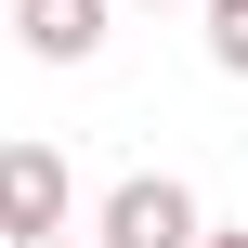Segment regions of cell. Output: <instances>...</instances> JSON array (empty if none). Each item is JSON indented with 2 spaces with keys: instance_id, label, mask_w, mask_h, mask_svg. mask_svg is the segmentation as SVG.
Returning <instances> with one entry per match:
<instances>
[{
  "instance_id": "obj_7",
  "label": "cell",
  "mask_w": 248,
  "mask_h": 248,
  "mask_svg": "<svg viewBox=\"0 0 248 248\" xmlns=\"http://www.w3.org/2000/svg\"><path fill=\"white\" fill-rule=\"evenodd\" d=\"M0 248H13V235H0Z\"/></svg>"
},
{
  "instance_id": "obj_2",
  "label": "cell",
  "mask_w": 248,
  "mask_h": 248,
  "mask_svg": "<svg viewBox=\"0 0 248 248\" xmlns=\"http://www.w3.org/2000/svg\"><path fill=\"white\" fill-rule=\"evenodd\" d=\"M105 248H196L209 235V209H196V183H170V170H131L118 196H105Z\"/></svg>"
},
{
  "instance_id": "obj_4",
  "label": "cell",
  "mask_w": 248,
  "mask_h": 248,
  "mask_svg": "<svg viewBox=\"0 0 248 248\" xmlns=\"http://www.w3.org/2000/svg\"><path fill=\"white\" fill-rule=\"evenodd\" d=\"M209 65L248 78V0H209Z\"/></svg>"
},
{
  "instance_id": "obj_3",
  "label": "cell",
  "mask_w": 248,
  "mask_h": 248,
  "mask_svg": "<svg viewBox=\"0 0 248 248\" xmlns=\"http://www.w3.org/2000/svg\"><path fill=\"white\" fill-rule=\"evenodd\" d=\"M13 26H26L39 65H92V52H105V0H26Z\"/></svg>"
},
{
  "instance_id": "obj_5",
  "label": "cell",
  "mask_w": 248,
  "mask_h": 248,
  "mask_svg": "<svg viewBox=\"0 0 248 248\" xmlns=\"http://www.w3.org/2000/svg\"><path fill=\"white\" fill-rule=\"evenodd\" d=\"M52 248H105V235H52Z\"/></svg>"
},
{
  "instance_id": "obj_1",
  "label": "cell",
  "mask_w": 248,
  "mask_h": 248,
  "mask_svg": "<svg viewBox=\"0 0 248 248\" xmlns=\"http://www.w3.org/2000/svg\"><path fill=\"white\" fill-rule=\"evenodd\" d=\"M78 222V170L52 157V144H0V235L13 248H52Z\"/></svg>"
},
{
  "instance_id": "obj_6",
  "label": "cell",
  "mask_w": 248,
  "mask_h": 248,
  "mask_svg": "<svg viewBox=\"0 0 248 248\" xmlns=\"http://www.w3.org/2000/svg\"><path fill=\"white\" fill-rule=\"evenodd\" d=\"M196 248H248V235H196Z\"/></svg>"
}]
</instances>
